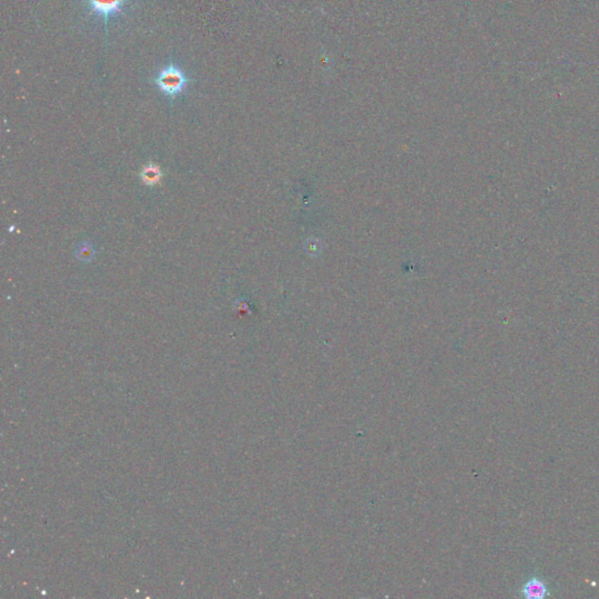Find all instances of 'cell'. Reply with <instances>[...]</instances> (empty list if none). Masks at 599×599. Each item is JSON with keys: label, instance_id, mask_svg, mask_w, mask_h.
I'll list each match as a JSON object with an SVG mask.
<instances>
[{"label": "cell", "instance_id": "obj_5", "mask_svg": "<svg viewBox=\"0 0 599 599\" xmlns=\"http://www.w3.org/2000/svg\"><path fill=\"white\" fill-rule=\"evenodd\" d=\"M77 256L79 259L82 260V261H87V260L92 259L93 256V247L91 245L81 244L77 249Z\"/></svg>", "mask_w": 599, "mask_h": 599}, {"label": "cell", "instance_id": "obj_4", "mask_svg": "<svg viewBox=\"0 0 599 599\" xmlns=\"http://www.w3.org/2000/svg\"><path fill=\"white\" fill-rule=\"evenodd\" d=\"M162 177H163L162 169L158 165L153 164V163L144 165L143 169H142L141 180L143 182V184L148 185V187H153V185L160 183V180H162Z\"/></svg>", "mask_w": 599, "mask_h": 599}, {"label": "cell", "instance_id": "obj_1", "mask_svg": "<svg viewBox=\"0 0 599 599\" xmlns=\"http://www.w3.org/2000/svg\"><path fill=\"white\" fill-rule=\"evenodd\" d=\"M151 81L162 95L168 99H175L187 91V84L191 80L180 66L169 64L160 68Z\"/></svg>", "mask_w": 599, "mask_h": 599}, {"label": "cell", "instance_id": "obj_2", "mask_svg": "<svg viewBox=\"0 0 599 599\" xmlns=\"http://www.w3.org/2000/svg\"><path fill=\"white\" fill-rule=\"evenodd\" d=\"M84 11L96 23L108 30L111 21L122 16L134 0H80Z\"/></svg>", "mask_w": 599, "mask_h": 599}, {"label": "cell", "instance_id": "obj_3", "mask_svg": "<svg viewBox=\"0 0 599 599\" xmlns=\"http://www.w3.org/2000/svg\"><path fill=\"white\" fill-rule=\"evenodd\" d=\"M520 595L523 598L543 599L551 596V590L548 582L543 580L542 577L531 575L522 584L520 589Z\"/></svg>", "mask_w": 599, "mask_h": 599}]
</instances>
